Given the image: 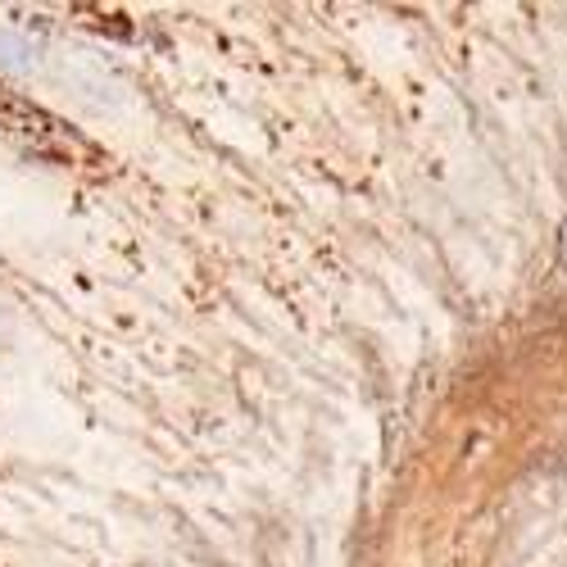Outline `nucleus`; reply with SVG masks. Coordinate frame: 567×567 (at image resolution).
<instances>
[{
    "label": "nucleus",
    "instance_id": "obj_1",
    "mask_svg": "<svg viewBox=\"0 0 567 567\" xmlns=\"http://www.w3.org/2000/svg\"><path fill=\"white\" fill-rule=\"evenodd\" d=\"M37 60H41V51H37V41H32L28 32H19V28H0V73L23 78V73L37 69Z\"/></svg>",
    "mask_w": 567,
    "mask_h": 567
}]
</instances>
